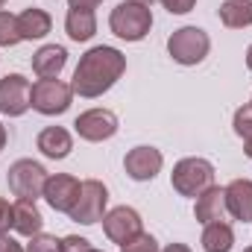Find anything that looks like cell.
<instances>
[{"label":"cell","instance_id":"1","mask_svg":"<svg viewBox=\"0 0 252 252\" xmlns=\"http://www.w3.org/2000/svg\"><path fill=\"white\" fill-rule=\"evenodd\" d=\"M126 70V56L118 47H109V44H100V47H91L79 64L73 70V79H70V88L73 94L85 97V100H94V97H103Z\"/></svg>","mask_w":252,"mask_h":252},{"label":"cell","instance_id":"2","mask_svg":"<svg viewBox=\"0 0 252 252\" xmlns=\"http://www.w3.org/2000/svg\"><path fill=\"white\" fill-rule=\"evenodd\" d=\"M109 27L118 38L124 41H144L150 35V27H153V12L147 3H138V0H124L112 9L109 15Z\"/></svg>","mask_w":252,"mask_h":252},{"label":"cell","instance_id":"3","mask_svg":"<svg viewBox=\"0 0 252 252\" xmlns=\"http://www.w3.org/2000/svg\"><path fill=\"white\" fill-rule=\"evenodd\" d=\"M170 185L179 196H199L205 188L214 185V164L208 158H182L176 161L173 173H170Z\"/></svg>","mask_w":252,"mask_h":252},{"label":"cell","instance_id":"4","mask_svg":"<svg viewBox=\"0 0 252 252\" xmlns=\"http://www.w3.org/2000/svg\"><path fill=\"white\" fill-rule=\"evenodd\" d=\"M208 50H211V38H208V32L199 30V27H182V30L170 32V38H167V53H170V59L176 64H185V67L199 64L208 56Z\"/></svg>","mask_w":252,"mask_h":252},{"label":"cell","instance_id":"5","mask_svg":"<svg viewBox=\"0 0 252 252\" xmlns=\"http://www.w3.org/2000/svg\"><path fill=\"white\" fill-rule=\"evenodd\" d=\"M70 100H73V88L62 79H38V82H32L30 106L38 115H47V118L64 115L70 109Z\"/></svg>","mask_w":252,"mask_h":252},{"label":"cell","instance_id":"6","mask_svg":"<svg viewBox=\"0 0 252 252\" xmlns=\"http://www.w3.org/2000/svg\"><path fill=\"white\" fill-rule=\"evenodd\" d=\"M9 190L18 196V199H38L44 193V182H47V170L32 161V158H18L12 167H9Z\"/></svg>","mask_w":252,"mask_h":252},{"label":"cell","instance_id":"7","mask_svg":"<svg viewBox=\"0 0 252 252\" xmlns=\"http://www.w3.org/2000/svg\"><path fill=\"white\" fill-rule=\"evenodd\" d=\"M106 202H109V190L100 179H85L79 188V199L70 208V220L82 223V226H94L97 220L106 217Z\"/></svg>","mask_w":252,"mask_h":252},{"label":"cell","instance_id":"8","mask_svg":"<svg viewBox=\"0 0 252 252\" xmlns=\"http://www.w3.org/2000/svg\"><path fill=\"white\" fill-rule=\"evenodd\" d=\"M73 129L82 141H91V144H100V141H109L118 135V115L109 112V109H88L82 112L76 121H73Z\"/></svg>","mask_w":252,"mask_h":252},{"label":"cell","instance_id":"9","mask_svg":"<svg viewBox=\"0 0 252 252\" xmlns=\"http://www.w3.org/2000/svg\"><path fill=\"white\" fill-rule=\"evenodd\" d=\"M103 232H106V238L112 241V244H129L135 235H141L144 232V220H141V214L135 211V208H129V205H118V208H112L106 217H103Z\"/></svg>","mask_w":252,"mask_h":252},{"label":"cell","instance_id":"10","mask_svg":"<svg viewBox=\"0 0 252 252\" xmlns=\"http://www.w3.org/2000/svg\"><path fill=\"white\" fill-rule=\"evenodd\" d=\"M30 79L21 73H6L0 79V115L6 118H21L30 109Z\"/></svg>","mask_w":252,"mask_h":252},{"label":"cell","instance_id":"11","mask_svg":"<svg viewBox=\"0 0 252 252\" xmlns=\"http://www.w3.org/2000/svg\"><path fill=\"white\" fill-rule=\"evenodd\" d=\"M79 188H82V182L76 179V176H67V173H53V176H47V182H44V199H47V205L53 208V211H62V214H70V208L76 205V199H79Z\"/></svg>","mask_w":252,"mask_h":252},{"label":"cell","instance_id":"12","mask_svg":"<svg viewBox=\"0 0 252 252\" xmlns=\"http://www.w3.org/2000/svg\"><path fill=\"white\" fill-rule=\"evenodd\" d=\"M161 164H164V156H161V150H156V147H135V150H129L124 158V170L129 179H135V182H150V179H156L158 173H161Z\"/></svg>","mask_w":252,"mask_h":252},{"label":"cell","instance_id":"13","mask_svg":"<svg viewBox=\"0 0 252 252\" xmlns=\"http://www.w3.org/2000/svg\"><path fill=\"white\" fill-rule=\"evenodd\" d=\"M193 217L196 223L208 226V223H223L229 217V208H226V188H205L196 196V205H193Z\"/></svg>","mask_w":252,"mask_h":252},{"label":"cell","instance_id":"14","mask_svg":"<svg viewBox=\"0 0 252 252\" xmlns=\"http://www.w3.org/2000/svg\"><path fill=\"white\" fill-rule=\"evenodd\" d=\"M226 208L235 220L252 223V179H235L226 185Z\"/></svg>","mask_w":252,"mask_h":252},{"label":"cell","instance_id":"15","mask_svg":"<svg viewBox=\"0 0 252 252\" xmlns=\"http://www.w3.org/2000/svg\"><path fill=\"white\" fill-rule=\"evenodd\" d=\"M35 147L47 156V158H67L70 150H73V138L64 126H47L38 132L35 138Z\"/></svg>","mask_w":252,"mask_h":252},{"label":"cell","instance_id":"16","mask_svg":"<svg viewBox=\"0 0 252 252\" xmlns=\"http://www.w3.org/2000/svg\"><path fill=\"white\" fill-rule=\"evenodd\" d=\"M67 64V50L62 44H44L35 56H32V70L41 79H59V73Z\"/></svg>","mask_w":252,"mask_h":252},{"label":"cell","instance_id":"17","mask_svg":"<svg viewBox=\"0 0 252 252\" xmlns=\"http://www.w3.org/2000/svg\"><path fill=\"white\" fill-rule=\"evenodd\" d=\"M50 27H53V21H50V15H47L44 9L30 6V9H24V12L18 15L21 41H38V38H44V35L50 32Z\"/></svg>","mask_w":252,"mask_h":252},{"label":"cell","instance_id":"18","mask_svg":"<svg viewBox=\"0 0 252 252\" xmlns=\"http://www.w3.org/2000/svg\"><path fill=\"white\" fill-rule=\"evenodd\" d=\"M64 32L70 41H91L97 32V18L88 9H67L64 18Z\"/></svg>","mask_w":252,"mask_h":252},{"label":"cell","instance_id":"19","mask_svg":"<svg viewBox=\"0 0 252 252\" xmlns=\"http://www.w3.org/2000/svg\"><path fill=\"white\" fill-rule=\"evenodd\" d=\"M41 226H44V217L35 208V202L32 199H18L15 202V229L24 238H32V235L41 232Z\"/></svg>","mask_w":252,"mask_h":252},{"label":"cell","instance_id":"20","mask_svg":"<svg viewBox=\"0 0 252 252\" xmlns=\"http://www.w3.org/2000/svg\"><path fill=\"white\" fill-rule=\"evenodd\" d=\"M220 21L229 30L252 27V0H226V3H220Z\"/></svg>","mask_w":252,"mask_h":252},{"label":"cell","instance_id":"21","mask_svg":"<svg viewBox=\"0 0 252 252\" xmlns=\"http://www.w3.org/2000/svg\"><path fill=\"white\" fill-rule=\"evenodd\" d=\"M232 244H235V232L226 220L205 226V232H202V250L205 252H232Z\"/></svg>","mask_w":252,"mask_h":252},{"label":"cell","instance_id":"22","mask_svg":"<svg viewBox=\"0 0 252 252\" xmlns=\"http://www.w3.org/2000/svg\"><path fill=\"white\" fill-rule=\"evenodd\" d=\"M21 41V32H18V18L12 12H3L0 9V47H15Z\"/></svg>","mask_w":252,"mask_h":252},{"label":"cell","instance_id":"23","mask_svg":"<svg viewBox=\"0 0 252 252\" xmlns=\"http://www.w3.org/2000/svg\"><path fill=\"white\" fill-rule=\"evenodd\" d=\"M24 250L27 252H62V241H59L56 235H44V232H38V235L30 238V244H27Z\"/></svg>","mask_w":252,"mask_h":252},{"label":"cell","instance_id":"24","mask_svg":"<svg viewBox=\"0 0 252 252\" xmlns=\"http://www.w3.org/2000/svg\"><path fill=\"white\" fill-rule=\"evenodd\" d=\"M121 252H161V250H158V241H156L153 235L141 232V235H135L129 244H124Z\"/></svg>","mask_w":252,"mask_h":252},{"label":"cell","instance_id":"25","mask_svg":"<svg viewBox=\"0 0 252 252\" xmlns=\"http://www.w3.org/2000/svg\"><path fill=\"white\" fill-rule=\"evenodd\" d=\"M235 132H238L241 138H250L252 135V106L250 103L235 112Z\"/></svg>","mask_w":252,"mask_h":252},{"label":"cell","instance_id":"26","mask_svg":"<svg viewBox=\"0 0 252 252\" xmlns=\"http://www.w3.org/2000/svg\"><path fill=\"white\" fill-rule=\"evenodd\" d=\"M9 229H15V205L0 196V235H6Z\"/></svg>","mask_w":252,"mask_h":252},{"label":"cell","instance_id":"27","mask_svg":"<svg viewBox=\"0 0 252 252\" xmlns=\"http://www.w3.org/2000/svg\"><path fill=\"white\" fill-rule=\"evenodd\" d=\"M161 6H164L170 15H188L190 9L196 6V0H161Z\"/></svg>","mask_w":252,"mask_h":252},{"label":"cell","instance_id":"28","mask_svg":"<svg viewBox=\"0 0 252 252\" xmlns=\"http://www.w3.org/2000/svg\"><path fill=\"white\" fill-rule=\"evenodd\" d=\"M88 250H91V244L79 235H67L62 241V252H88Z\"/></svg>","mask_w":252,"mask_h":252},{"label":"cell","instance_id":"29","mask_svg":"<svg viewBox=\"0 0 252 252\" xmlns=\"http://www.w3.org/2000/svg\"><path fill=\"white\" fill-rule=\"evenodd\" d=\"M0 252H27L15 238H9V235H0Z\"/></svg>","mask_w":252,"mask_h":252},{"label":"cell","instance_id":"30","mask_svg":"<svg viewBox=\"0 0 252 252\" xmlns=\"http://www.w3.org/2000/svg\"><path fill=\"white\" fill-rule=\"evenodd\" d=\"M100 3H103V0H67L70 9H88V12H94Z\"/></svg>","mask_w":252,"mask_h":252},{"label":"cell","instance_id":"31","mask_svg":"<svg viewBox=\"0 0 252 252\" xmlns=\"http://www.w3.org/2000/svg\"><path fill=\"white\" fill-rule=\"evenodd\" d=\"M161 252H193V250H190L188 244H170V247H164Z\"/></svg>","mask_w":252,"mask_h":252},{"label":"cell","instance_id":"32","mask_svg":"<svg viewBox=\"0 0 252 252\" xmlns=\"http://www.w3.org/2000/svg\"><path fill=\"white\" fill-rule=\"evenodd\" d=\"M244 153L252 158V135H250V138H244Z\"/></svg>","mask_w":252,"mask_h":252},{"label":"cell","instance_id":"33","mask_svg":"<svg viewBox=\"0 0 252 252\" xmlns=\"http://www.w3.org/2000/svg\"><path fill=\"white\" fill-rule=\"evenodd\" d=\"M3 147H6V126L0 124V153H3Z\"/></svg>","mask_w":252,"mask_h":252},{"label":"cell","instance_id":"34","mask_svg":"<svg viewBox=\"0 0 252 252\" xmlns=\"http://www.w3.org/2000/svg\"><path fill=\"white\" fill-rule=\"evenodd\" d=\"M247 67L252 70V44H250V50H247Z\"/></svg>","mask_w":252,"mask_h":252},{"label":"cell","instance_id":"35","mask_svg":"<svg viewBox=\"0 0 252 252\" xmlns=\"http://www.w3.org/2000/svg\"><path fill=\"white\" fill-rule=\"evenodd\" d=\"M138 3H147V6H150V3H153V0H138Z\"/></svg>","mask_w":252,"mask_h":252},{"label":"cell","instance_id":"36","mask_svg":"<svg viewBox=\"0 0 252 252\" xmlns=\"http://www.w3.org/2000/svg\"><path fill=\"white\" fill-rule=\"evenodd\" d=\"M88 252H103V250H94V247H91V250H88Z\"/></svg>","mask_w":252,"mask_h":252},{"label":"cell","instance_id":"37","mask_svg":"<svg viewBox=\"0 0 252 252\" xmlns=\"http://www.w3.org/2000/svg\"><path fill=\"white\" fill-rule=\"evenodd\" d=\"M3 6H6V0H0V9H3Z\"/></svg>","mask_w":252,"mask_h":252},{"label":"cell","instance_id":"38","mask_svg":"<svg viewBox=\"0 0 252 252\" xmlns=\"http://www.w3.org/2000/svg\"><path fill=\"white\" fill-rule=\"evenodd\" d=\"M244 252H252V247H247V250H244Z\"/></svg>","mask_w":252,"mask_h":252},{"label":"cell","instance_id":"39","mask_svg":"<svg viewBox=\"0 0 252 252\" xmlns=\"http://www.w3.org/2000/svg\"><path fill=\"white\" fill-rule=\"evenodd\" d=\"M250 106H252V100H250Z\"/></svg>","mask_w":252,"mask_h":252}]
</instances>
